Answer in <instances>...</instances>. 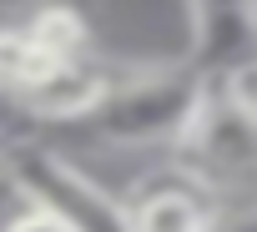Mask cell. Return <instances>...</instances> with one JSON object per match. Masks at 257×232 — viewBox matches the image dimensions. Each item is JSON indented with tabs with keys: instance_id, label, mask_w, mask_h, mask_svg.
I'll list each match as a JSON object with an SVG mask.
<instances>
[{
	"instance_id": "6da1fadb",
	"label": "cell",
	"mask_w": 257,
	"mask_h": 232,
	"mask_svg": "<svg viewBox=\"0 0 257 232\" xmlns=\"http://www.w3.org/2000/svg\"><path fill=\"white\" fill-rule=\"evenodd\" d=\"M207 91L212 81L187 61L111 76V91L91 111V132L111 152H177L197 122Z\"/></svg>"
},
{
	"instance_id": "7a4b0ae2",
	"label": "cell",
	"mask_w": 257,
	"mask_h": 232,
	"mask_svg": "<svg viewBox=\"0 0 257 232\" xmlns=\"http://www.w3.org/2000/svg\"><path fill=\"white\" fill-rule=\"evenodd\" d=\"M6 172H11L16 192L31 207L51 212L66 232H132V207L61 152L21 142V147H11Z\"/></svg>"
},
{
	"instance_id": "3957f363",
	"label": "cell",
	"mask_w": 257,
	"mask_h": 232,
	"mask_svg": "<svg viewBox=\"0 0 257 232\" xmlns=\"http://www.w3.org/2000/svg\"><path fill=\"white\" fill-rule=\"evenodd\" d=\"M106 91H111V71L96 56L51 61V56L36 51L16 101L31 122H91V111L101 106Z\"/></svg>"
},
{
	"instance_id": "277c9868",
	"label": "cell",
	"mask_w": 257,
	"mask_h": 232,
	"mask_svg": "<svg viewBox=\"0 0 257 232\" xmlns=\"http://www.w3.org/2000/svg\"><path fill=\"white\" fill-rule=\"evenodd\" d=\"M257 56V0H187V66L207 81Z\"/></svg>"
},
{
	"instance_id": "5b68a950",
	"label": "cell",
	"mask_w": 257,
	"mask_h": 232,
	"mask_svg": "<svg viewBox=\"0 0 257 232\" xmlns=\"http://www.w3.org/2000/svg\"><path fill=\"white\" fill-rule=\"evenodd\" d=\"M126 207H132V232H212L217 222V202L182 167L147 177L137 202H126Z\"/></svg>"
},
{
	"instance_id": "8992f818",
	"label": "cell",
	"mask_w": 257,
	"mask_h": 232,
	"mask_svg": "<svg viewBox=\"0 0 257 232\" xmlns=\"http://www.w3.org/2000/svg\"><path fill=\"white\" fill-rule=\"evenodd\" d=\"M26 36L41 56L51 61H76V56H91V26L81 11L61 6V0H51V6L31 11L26 16Z\"/></svg>"
},
{
	"instance_id": "52a82bcc",
	"label": "cell",
	"mask_w": 257,
	"mask_h": 232,
	"mask_svg": "<svg viewBox=\"0 0 257 232\" xmlns=\"http://www.w3.org/2000/svg\"><path fill=\"white\" fill-rule=\"evenodd\" d=\"M31 61H36V46H31L26 26H0V91H6V96L21 91Z\"/></svg>"
},
{
	"instance_id": "ba28073f",
	"label": "cell",
	"mask_w": 257,
	"mask_h": 232,
	"mask_svg": "<svg viewBox=\"0 0 257 232\" xmlns=\"http://www.w3.org/2000/svg\"><path fill=\"white\" fill-rule=\"evenodd\" d=\"M0 232H66V227H61L51 212H41V207H31V202H26L21 212H11V217H6V227H0Z\"/></svg>"
},
{
	"instance_id": "9c48e42d",
	"label": "cell",
	"mask_w": 257,
	"mask_h": 232,
	"mask_svg": "<svg viewBox=\"0 0 257 232\" xmlns=\"http://www.w3.org/2000/svg\"><path fill=\"white\" fill-rule=\"evenodd\" d=\"M26 122H31V116L21 111V101L0 91V147H21V132H26Z\"/></svg>"
},
{
	"instance_id": "30bf717a",
	"label": "cell",
	"mask_w": 257,
	"mask_h": 232,
	"mask_svg": "<svg viewBox=\"0 0 257 232\" xmlns=\"http://www.w3.org/2000/svg\"><path fill=\"white\" fill-rule=\"evenodd\" d=\"M212 232H257V207H242V212H222L212 222Z\"/></svg>"
},
{
	"instance_id": "8fae6325",
	"label": "cell",
	"mask_w": 257,
	"mask_h": 232,
	"mask_svg": "<svg viewBox=\"0 0 257 232\" xmlns=\"http://www.w3.org/2000/svg\"><path fill=\"white\" fill-rule=\"evenodd\" d=\"M41 6H51V0H0V11H41Z\"/></svg>"
},
{
	"instance_id": "7c38bea8",
	"label": "cell",
	"mask_w": 257,
	"mask_h": 232,
	"mask_svg": "<svg viewBox=\"0 0 257 232\" xmlns=\"http://www.w3.org/2000/svg\"><path fill=\"white\" fill-rule=\"evenodd\" d=\"M0 177H6V157H0Z\"/></svg>"
}]
</instances>
